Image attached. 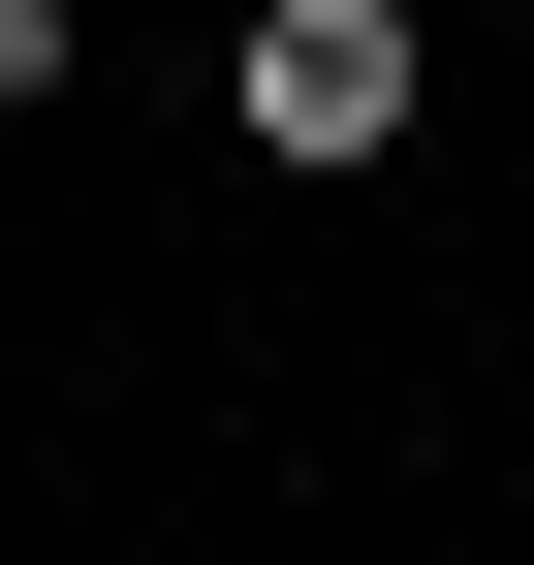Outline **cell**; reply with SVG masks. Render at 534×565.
<instances>
[{"instance_id":"1","label":"cell","mask_w":534,"mask_h":565,"mask_svg":"<svg viewBox=\"0 0 534 565\" xmlns=\"http://www.w3.org/2000/svg\"><path fill=\"white\" fill-rule=\"evenodd\" d=\"M221 95H252V158H284V189H346V158H409L440 32H409V0H252V63H221Z\"/></svg>"},{"instance_id":"2","label":"cell","mask_w":534,"mask_h":565,"mask_svg":"<svg viewBox=\"0 0 534 565\" xmlns=\"http://www.w3.org/2000/svg\"><path fill=\"white\" fill-rule=\"evenodd\" d=\"M32 95H63V0H0V126H32Z\"/></svg>"}]
</instances>
